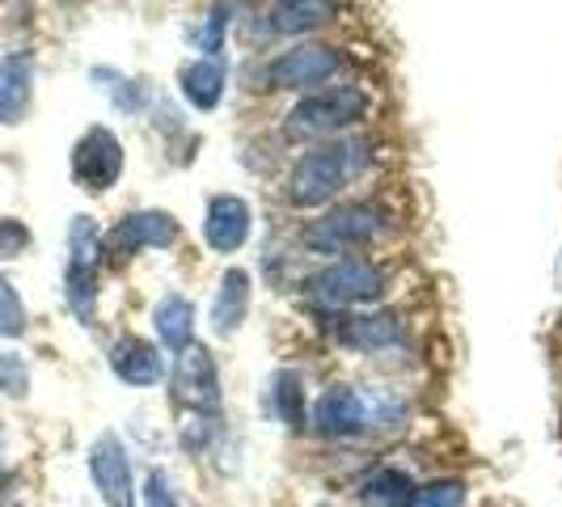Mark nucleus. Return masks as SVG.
I'll return each instance as SVG.
<instances>
[{
	"instance_id": "nucleus-1",
	"label": "nucleus",
	"mask_w": 562,
	"mask_h": 507,
	"mask_svg": "<svg viewBox=\"0 0 562 507\" xmlns=\"http://www.w3.org/2000/svg\"><path fill=\"white\" fill-rule=\"evenodd\" d=\"M368 165V144L364 140H321L309 153H301L288 182H283V199L292 208H321L330 203L339 190L360 178Z\"/></svg>"
},
{
	"instance_id": "nucleus-2",
	"label": "nucleus",
	"mask_w": 562,
	"mask_h": 507,
	"mask_svg": "<svg viewBox=\"0 0 562 507\" xmlns=\"http://www.w3.org/2000/svg\"><path fill=\"white\" fill-rule=\"evenodd\" d=\"M394 418H407V406L394 393H368L355 385H330L309 411V423L326 440L368 436L373 427H389Z\"/></svg>"
},
{
	"instance_id": "nucleus-3",
	"label": "nucleus",
	"mask_w": 562,
	"mask_h": 507,
	"mask_svg": "<svg viewBox=\"0 0 562 507\" xmlns=\"http://www.w3.org/2000/svg\"><path fill=\"white\" fill-rule=\"evenodd\" d=\"M364 115H368V94L360 85H330V90H313L301 97L283 115V131L292 140H335Z\"/></svg>"
},
{
	"instance_id": "nucleus-4",
	"label": "nucleus",
	"mask_w": 562,
	"mask_h": 507,
	"mask_svg": "<svg viewBox=\"0 0 562 507\" xmlns=\"http://www.w3.org/2000/svg\"><path fill=\"white\" fill-rule=\"evenodd\" d=\"M385 212L376 203H343L326 216L305 224L301 241L309 254H347V250H360V246H373L376 237L385 233Z\"/></svg>"
},
{
	"instance_id": "nucleus-5",
	"label": "nucleus",
	"mask_w": 562,
	"mask_h": 507,
	"mask_svg": "<svg viewBox=\"0 0 562 507\" xmlns=\"http://www.w3.org/2000/svg\"><path fill=\"white\" fill-rule=\"evenodd\" d=\"M309 296L317 305H330V309H351V305H373L385 296V271L376 267L373 258H360V254H347L339 262L321 267L309 275Z\"/></svg>"
},
{
	"instance_id": "nucleus-6",
	"label": "nucleus",
	"mask_w": 562,
	"mask_h": 507,
	"mask_svg": "<svg viewBox=\"0 0 562 507\" xmlns=\"http://www.w3.org/2000/svg\"><path fill=\"white\" fill-rule=\"evenodd\" d=\"M97 262H102V228L94 224V216H77L68 228L63 287H68V309L77 314L81 326H90L97 314Z\"/></svg>"
},
{
	"instance_id": "nucleus-7",
	"label": "nucleus",
	"mask_w": 562,
	"mask_h": 507,
	"mask_svg": "<svg viewBox=\"0 0 562 507\" xmlns=\"http://www.w3.org/2000/svg\"><path fill=\"white\" fill-rule=\"evenodd\" d=\"M339 68H343V56L335 47L301 43V47H288L280 56H271L262 76H267V90H317L330 76H339Z\"/></svg>"
},
{
	"instance_id": "nucleus-8",
	"label": "nucleus",
	"mask_w": 562,
	"mask_h": 507,
	"mask_svg": "<svg viewBox=\"0 0 562 507\" xmlns=\"http://www.w3.org/2000/svg\"><path fill=\"white\" fill-rule=\"evenodd\" d=\"M174 398L190 414H216L220 411V368L212 351L203 343H187L174 359Z\"/></svg>"
},
{
	"instance_id": "nucleus-9",
	"label": "nucleus",
	"mask_w": 562,
	"mask_h": 507,
	"mask_svg": "<svg viewBox=\"0 0 562 507\" xmlns=\"http://www.w3.org/2000/svg\"><path fill=\"white\" fill-rule=\"evenodd\" d=\"M124 174V144L115 131L106 127H90L77 149H72V178L77 187L90 190V194H106V190L119 182Z\"/></svg>"
},
{
	"instance_id": "nucleus-10",
	"label": "nucleus",
	"mask_w": 562,
	"mask_h": 507,
	"mask_svg": "<svg viewBox=\"0 0 562 507\" xmlns=\"http://www.w3.org/2000/svg\"><path fill=\"white\" fill-rule=\"evenodd\" d=\"M178 241V221L169 216V212H131L124 221L110 228V237H106V254L115 258V262H124L131 254L140 250H169Z\"/></svg>"
},
{
	"instance_id": "nucleus-11",
	"label": "nucleus",
	"mask_w": 562,
	"mask_h": 507,
	"mask_svg": "<svg viewBox=\"0 0 562 507\" xmlns=\"http://www.w3.org/2000/svg\"><path fill=\"white\" fill-rule=\"evenodd\" d=\"M90 474L94 486L102 491L106 507H136V482H131V457H127L124 440L115 432L97 436L90 448Z\"/></svg>"
},
{
	"instance_id": "nucleus-12",
	"label": "nucleus",
	"mask_w": 562,
	"mask_h": 507,
	"mask_svg": "<svg viewBox=\"0 0 562 507\" xmlns=\"http://www.w3.org/2000/svg\"><path fill=\"white\" fill-rule=\"evenodd\" d=\"M250 203L237 194H216L208 203V221H203V237L216 254H233L246 246L250 237Z\"/></svg>"
},
{
	"instance_id": "nucleus-13",
	"label": "nucleus",
	"mask_w": 562,
	"mask_h": 507,
	"mask_svg": "<svg viewBox=\"0 0 562 507\" xmlns=\"http://www.w3.org/2000/svg\"><path fill=\"white\" fill-rule=\"evenodd\" d=\"M110 373L124 380V385H131V389H149V385H156V380L165 377V355L153 343L127 334V339H119L110 347Z\"/></svg>"
},
{
	"instance_id": "nucleus-14",
	"label": "nucleus",
	"mask_w": 562,
	"mask_h": 507,
	"mask_svg": "<svg viewBox=\"0 0 562 507\" xmlns=\"http://www.w3.org/2000/svg\"><path fill=\"white\" fill-rule=\"evenodd\" d=\"M335 334L351 351H389L402 339V321L398 314H351L339 317Z\"/></svg>"
},
{
	"instance_id": "nucleus-15",
	"label": "nucleus",
	"mask_w": 562,
	"mask_h": 507,
	"mask_svg": "<svg viewBox=\"0 0 562 507\" xmlns=\"http://www.w3.org/2000/svg\"><path fill=\"white\" fill-rule=\"evenodd\" d=\"M34 94V56L13 51L0 60V123H17Z\"/></svg>"
},
{
	"instance_id": "nucleus-16",
	"label": "nucleus",
	"mask_w": 562,
	"mask_h": 507,
	"mask_svg": "<svg viewBox=\"0 0 562 507\" xmlns=\"http://www.w3.org/2000/svg\"><path fill=\"white\" fill-rule=\"evenodd\" d=\"M246 314H250V271L233 267V271H224L216 300H212V330L220 339H233L242 330Z\"/></svg>"
},
{
	"instance_id": "nucleus-17",
	"label": "nucleus",
	"mask_w": 562,
	"mask_h": 507,
	"mask_svg": "<svg viewBox=\"0 0 562 507\" xmlns=\"http://www.w3.org/2000/svg\"><path fill=\"white\" fill-rule=\"evenodd\" d=\"M224 81H229V68L224 60H195L183 68V97H187L195 110H216L220 97H224Z\"/></svg>"
},
{
	"instance_id": "nucleus-18",
	"label": "nucleus",
	"mask_w": 562,
	"mask_h": 507,
	"mask_svg": "<svg viewBox=\"0 0 562 507\" xmlns=\"http://www.w3.org/2000/svg\"><path fill=\"white\" fill-rule=\"evenodd\" d=\"M153 330L165 347L183 351L190 343V334H195V305H190L187 296H178V292L161 296L153 309Z\"/></svg>"
},
{
	"instance_id": "nucleus-19",
	"label": "nucleus",
	"mask_w": 562,
	"mask_h": 507,
	"mask_svg": "<svg viewBox=\"0 0 562 507\" xmlns=\"http://www.w3.org/2000/svg\"><path fill=\"white\" fill-rule=\"evenodd\" d=\"M419 486L402 470H376L373 477L360 482V504L364 507H410Z\"/></svg>"
},
{
	"instance_id": "nucleus-20",
	"label": "nucleus",
	"mask_w": 562,
	"mask_h": 507,
	"mask_svg": "<svg viewBox=\"0 0 562 507\" xmlns=\"http://www.w3.org/2000/svg\"><path fill=\"white\" fill-rule=\"evenodd\" d=\"M330 4H305V0H296V4H276V9H267V31L271 34H305V31H317V26H326L330 22Z\"/></svg>"
},
{
	"instance_id": "nucleus-21",
	"label": "nucleus",
	"mask_w": 562,
	"mask_h": 507,
	"mask_svg": "<svg viewBox=\"0 0 562 507\" xmlns=\"http://www.w3.org/2000/svg\"><path fill=\"white\" fill-rule=\"evenodd\" d=\"M276 411H280V423H288L292 432H301L309 423V406H305V385L296 373H280L276 377Z\"/></svg>"
},
{
	"instance_id": "nucleus-22",
	"label": "nucleus",
	"mask_w": 562,
	"mask_h": 507,
	"mask_svg": "<svg viewBox=\"0 0 562 507\" xmlns=\"http://www.w3.org/2000/svg\"><path fill=\"white\" fill-rule=\"evenodd\" d=\"M26 326H31V314L17 296V287L0 275V339H22Z\"/></svg>"
},
{
	"instance_id": "nucleus-23",
	"label": "nucleus",
	"mask_w": 562,
	"mask_h": 507,
	"mask_svg": "<svg viewBox=\"0 0 562 507\" xmlns=\"http://www.w3.org/2000/svg\"><path fill=\"white\" fill-rule=\"evenodd\" d=\"M461 504H466V482L440 477V482L419 486V495H414V504L410 507H461Z\"/></svg>"
},
{
	"instance_id": "nucleus-24",
	"label": "nucleus",
	"mask_w": 562,
	"mask_h": 507,
	"mask_svg": "<svg viewBox=\"0 0 562 507\" xmlns=\"http://www.w3.org/2000/svg\"><path fill=\"white\" fill-rule=\"evenodd\" d=\"M26 389H31V368L22 364V355L0 351V393H9V398H26Z\"/></svg>"
},
{
	"instance_id": "nucleus-25",
	"label": "nucleus",
	"mask_w": 562,
	"mask_h": 507,
	"mask_svg": "<svg viewBox=\"0 0 562 507\" xmlns=\"http://www.w3.org/2000/svg\"><path fill=\"white\" fill-rule=\"evenodd\" d=\"M31 246V228L22 221H0V258H17Z\"/></svg>"
},
{
	"instance_id": "nucleus-26",
	"label": "nucleus",
	"mask_w": 562,
	"mask_h": 507,
	"mask_svg": "<svg viewBox=\"0 0 562 507\" xmlns=\"http://www.w3.org/2000/svg\"><path fill=\"white\" fill-rule=\"evenodd\" d=\"M144 507H178V495H174V486H169L165 474H149V482H144Z\"/></svg>"
},
{
	"instance_id": "nucleus-27",
	"label": "nucleus",
	"mask_w": 562,
	"mask_h": 507,
	"mask_svg": "<svg viewBox=\"0 0 562 507\" xmlns=\"http://www.w3.org/2000/svg\"><path fill=\"white\" fill-rule=\"evenodd\" d=\"M224 31H229V9H212L208 26H203V51H208V60H216L220 38H224Z\"/></svg>"
}]
</instances>
